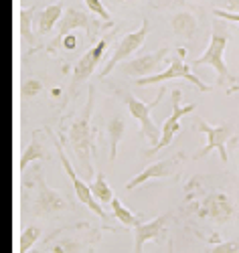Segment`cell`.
<instances>
[{
  "label": "cell",
  "mask_w": 239,
  "mask_h": 253,
  "mask_svg": "<svg viewBox=\"0 0 239 253\" xmlns=\"http://www.w3.org/2000/svg\"><path fill=\"white\" fill-rule=\"evenodd\" d=\"M112 2H124V0H112Z\"/></svg>",
  "instance_id": "obj_31"
},
{
  "label": "cell",
  "mask_w": 239,
  "mask_h": 253,
  "mask_svg": "<svg viewBox=\"0 0 239 253\" xmlns=\"http://www.w3.org/2000/svg\"><path fill=\"white\" fill-rule=\"evenodd\" d=\"M29 14H31V10H23V37H29Z\"/></svg>",
  "instance_id": "obj_29"
},
{
  "label": "cell",
  "mask_w": 239,
  "mask_h": 253,
  "mask_svg": "<svg viewBox=\"0 0 239 253\" xmlns=\"http://www.w3.org/2000/svg\"><path fill=\"white\" fill-rule=\"evenodd\" d=\"M85 4H88V8H90L94 14H97L101 20L110 23V12H107V8L103 6L101 0H85Z\"/></svg>",
  "instance_id": "obj_23"
},
{
  "label": "cell",
  "mask_w": 239,
  "mask_h": 253,
  "mask_svg": "<svg viewBox=\"0 0 239 253\" xmlns=\"http://www.w3.org/2000/svg\"><path fill=\"white\" fill-rule=\"evenodd\" d=\"M181 97H183V91L181 89H172V114L166 118V122L162 124L160 128V140L156 146H152V148L146 152L148 156L156 154L158 150L166 148L168 144H172V140H175V136L181 132V120L185 116H189L191 112L197 110V105H181Z\"/></svg>",
  "instance_id": "obj_6"
},
{
  "label": "cell",
  "mask_w": 239,
  "mask_h": 253,
  "mask_svg": "<svg viewBox=\"0 0 239 253\" xmlns=\"http://www.w3.org/2000/svg\"><path fill=\"white\" fill-rule=\"evenodd\" d=\"M170 29L177 37L181 39H187V41H192L199 37V23L191 12H175L170 16Z\"/></svg>",
  "instance_id": "obj_15"
},
{
  "label": "cell",
  "mask_w": 239,
  "mask_h": 253,
  "mask_svg": "<svg viewBox=\"0 0 239 253\" xmlns=\"http://www.w3.org/2000/svg\"><path fill=\"white\" fill-rule=\"evenodd\" d=\"M192 213L197 215L199 219L213 221L215 225H225L235 215V203L223 191L203 193L201 197H197V201H194Z\"/></svg>",
  "instance_id": "obj_3"
},
{
  "label": "cell",
  "mask_w": 239,
  "mask_h": 253,
  "mask_svg": "<svg viewBox=\"0 0 239 253\" xmlns=\"http://www.w3.org/2000/svg\"><path fill=\"white\" fill-rule=\"evenodd\" d=\"M110 205H112V211H114V217H116L122 225H128V227H138V225L142 223V221H140V217H138V215H134V213H130V209H126L118 197H114Z\"/></svg>",
  "instance_id": "obj_18"
},
{
  "label": "cell",
  "mask_w": 239,
  "mask_h": 253,
  "mask_svg": "<svg viewBox=\"0 0 239 253\" xmlns=\"http://www.w3.org/2000/svg\"><path fill=\"white\" fill-rule=\"evenodd\" d=\"M41 89H43V83L39 79H31V81H25L23 83V95H27V97L39 95Z\"/></svg>",
  "instance_id": "obj_25"
},
{
  "label": "cell",
  "mask_w": 239,
  "mask_h": 253,
  "mask_svg": "<svg viewBox=\"0 0 239 253\" xmlns=\"http://www.w3.org/2000/svg\"><path fill=\"white\" fill-rule=\"evenodd\" d=\"M107 43H110V35L103 37L99 43H96L88 53H85L77 63H75V67H73V79L75 81H81L85 77H90L94 73V69L97 67V63L101 61L103 53L107 51Z\"/></svg>",
  "instance_id": "obj_13"
},
{
  "label": "cell",
  "mask_w": 239,
  "mask_h": 253,
  "mask_svg": "<svg viewBox=\"0 0 239 253\" xmlns=\"http://www.w3.org/2000/svg\"><path fill=\"white\" fill-rule=\"evenodd\" d=\"M73 29H90V20H88V16H85L81 10H77V8H67V10H65L63 20H61V25H59V37L55 39L53 45L61 43V39H63L65 35H69Z\"/></svg>",
  "instance_id": "obj_16"
},
{
  "label": "cell",
  "mask_w": 239,
  "mask_h": 253,
  "mask_svg": "<svg viewBox=\"0 0 239 253\" xmlns=\"http://www.w3.org/2000/svg\"><path fill=\"white\" fill-rule=\"evenodd\" d=\"M227 45H229V33H225L223 29H215L211 33V41H209L205 53L194 59L191 63V67H205V65L213 67L217 71V79H219L221 85H231L227 89V93H233V91L239 89V81L227 69V63H225V49H227Z\"/></svg>",
  "instance_id": "obj_2"
},
{
  "label": "cell",
  "mask_w": 239,
  "mask_h": 253,
  "mask_svg": "<svg viewBox=\"0 0 239 253\" xmlns=\"http://www.w3.org/2000/svg\"><path fill=\"white\" fill-rule=\"evenodd\" d=\"M168 219L170 215H160L156 219H152L148 223H140L138 227H134L136 231V243H134V253H144V245L150 241L160 243L166 237L168 231Z\"/></svg>",
  "instance_id": "obj_11"
},
{
  "label": "cell",
  "mask_w": 239,
  "mask_h": 253,
  "mask_svg": "<svg viewBox=\"0 0 239 253\" xmlns=\"http://www.w3.org/2000/svg\"><path fill=\"white\" fill-rule=\"evenodd\" d=\"M194 126H197V130H201L205 136H207V144L203 146V148L194 154V160H199L203 156H207L211 150H217L221 156L223 162H227V140L233 138V124H221V126H211L209 122H205L203 118H194Z\"/></svg>",
  "instance_id": "obj_5"
},
{
  "label": "cell",
  "mask_w": 239,
  "mask_h": 253,
  "mask_svg": "<svg viewBox=\"0 0 239 253\" xmlns=\"http://www.w3.org/2000/svg\"><path fill=\"white\" fill-rule=\"evenodd\" d=\"M51 93H53V97H59V95H61V89H59V87H55Z\"/></svg>",
  "instance_id": "obj_30"
},
{
  "label": "cell",
  "mask_w": 239,
  "mask_h": 253,
  "mask_svg": "<svg viewBox=\"0 0 239 253\" xmlns=\"http://www.w3.org/2000/svg\"><path fill=\"white\" fill-rule=\"evenodd\" d=\"M185 49L179 51V59H172L168 61V69L166 71H160V73H154V75H148V77H140L136 79L134 83L140 87H146V85H154V83H164V81H170V79H185L189 83H192L194 87H197L199 91H209V85H205V83L192 73L191 65L185 61Z\"/></svg>",
  "instance_id": "obj_4"
},
{
  "label": "cell",
  "mask_w": 239,
  "mask_h": 253,
  "mask_svg": "<svg viewBox=\"0 0 239 253\" xmlns=\"http://www.w3.org/2000/svg\"><path fill=\"white\" fill-rule=\"evenodd\" d=\"M61 43H63L65 49H69V51H71V49L77 47V37H75L73 33H69V35H65V37L61 39Z\"/></svg>",
  "instance_id": "obj_27"
},
{
  "label": "cell",
  "mask_w": 239,
  "mask_h": 253,
  "mask_svg": "<svg viewBox=\"0 0 239 253\" xmlns=\"http://www.w3.org/2000/svg\"><path fill=\"white\" fill-rule=\"evenodd\" d=\"M227 12H239V0H225V8Z\"/></svg>",
  "instance_id": "obj_28"
},
{
  "label": "cell",
  "mask_w": 239,
  "mask_h": 253,
  "mask_svg": "<svg viewBox=\"0 0 239 253\" xmlns=\"http://www.w3.org/2000/svg\"><path fill=\"white\" fill-rule=\"evenodd\" d=\"M213 14H215L217 18L233 20V23H237V25H239V12H227V10H223V8H215V10H213Z\"/></svg>",
  "instance_id": "obj_26"
},
{
  "label": "cell",
  "mask_w": 239,
  "mask_h": 253,
  "mask_svg": "<svg viewBox=\"0 0 239 253\" xmlns=\"http://www.w3.org/2000/svg\"><path fill=\"white\" fill-rule=\"evenodd\" d=\"M170 47H162L154 53H148L142 57H136L132 61H126L122 65V71L126 75H132V77H148V75H154V71H158V67L162 65V61L168 57Z\"/></svg>",
  "instance_id": "obj_10"
},
{
  "label": "cell",
  "mask_w": 239,
  "mask_h": 253,
  "mask_svg": "<svg viewBox=\"0 0 239 253\" xmlns=\"http://www.w3.org/2000/svg\"><path fill=\"white\" fill-rule=\"evenodd\" d=\"M94 103H96V89L94 85H90V97L85 103L83 112L79 114V118L73 122L71 132H69V140L75 150L77 160L85 166L90 176H94V138H92V114H94Z\"/></svg>",
  "instance_id": "obj_1"
},
{
  "label": "cell",
  "mask_w": 239,
  "mask_h": 253,
  "mask_svg": "<svg viewBox=\"0 0 239 253\" xmlns=\"http://www.w3.org/2000/svg\"><path fill=\"white\" fill-rule=\"evenodd\" d=\"M41 239V229L39 227H29L20 235V253H29V249Z\"/></svg>",
  "instance_id": "obj_22"
},
{
  "label": "cell",
  "mask_w": 239,
  "mask_h": 253,
  "mask_svg": "<svg viewBox=\"0 0 239 253\" xmlns=\"http://www.w3.org/2000/svg\"><path fill=\"white\" fill-rule=\"evenodd\" d=\"M162 95H164V87L156 93V99L152 101V103H144V101H140L138 97H134L132 93H122V99L126 101L130 114H132V118H136V120L140 122L142 134L148 138V142H150L152 146H156L158 140H160V128L154 124V120H152L150 110L154 108V105H158V101L162 99Z\"/></svg>",
  "instance_id": "obj_7"
},
{
  "label": "cell",
  "mask_w": 239,
  "mask_h": 253,
  "mask_svg": "<svg viewBox=\"0 0 239 253\" xmlns=\"http://www.w3.org/2000/svg\"><path fill=\"white\" fill-rule=\"evenodd\" d=\"M43 156H45V152H43V146L39 144V142H35V144H31L29 148L25 150V154H23V158H20V170H27V166L33 162V160H41Z\"/></svg>",
  "instance_id": "obj_21"
},
{
  "label": "cell",
  "mask_w": 239,
  "mask_h": 253,
  "mask_svg": "<svg viewBox=\"0 0 239 253\" xmlns=\"http://www.w3.org/2000/svg\"><path fill=\"white\" fill-rule=\"evenodd\" d=\"M126 132V124L122 118H112L107 122V144H110V160L116 162L118 158V146L124 138Z\"/></svg>",
  "instance_id": "obj_17"
},
{
  "label": "cell",
  "mask_w": 239,
  "mask_h": 253,
  "mask_svg": "<svg viewBox=\"0 0 239 253\" xmlns=\"http://www.w3.org/2000/svg\"><path fill=\"white\" fill-rule=\"evenodd\" d=\"M57 154H59V160H61V164H63V168H65V172H67V176L71 178V182H73V188H75V195H77V199L83 203V205H88L94 213L97 215V217H101V219H105V213H103V209L97 205V201H96V197L92 195V191H90V186L85 184L79 176H77V172L73 170V166H71V162L67 160V156H65V152H63V146L61 144H57Z\"/></svg>",
  "instance_id": "obj_12"
},
{
  "label": "cell",
  "mask_w": 239,
  "mask_h": 253,
  "mask_svg": "<svg viewBox=\"0 0 239 253\" xmlns=\"http://www.w3.org/2000/svg\"><path fill=\"white\" fill-rule=\"evenodd\" d=\"M209 253H239L237 241H217L213 243V249Z\"/></svg>",
  "instance_id": "obj_24"
},
{
  "label": "cell",
  "mask_w": 239,
  "mask_h": 253,
  "mask_svg": "<svg viewBox=\"0 0 239 253\" xmlns=\"http://www.w3.org/2000/svg\"><path fill=\"white\" fill-rule=\"evenodd\" d=\"M181 154H175L170 158H164V160H158L154 164H150L148 168H144V170L140 174H136L132 180H130L126 184L128 191H134V188H138L140 184L148 182V180H160V178H168L177 172V168L181 166Z\"/></svg>",
  "instance_id": "obj_9"
},
{
  "label": "cell",
  "mask_w": 239,
  "mask_h": 253,
  "mask_svg": "<svg viewBox=\"0 0 239 253\" xmlns=\"http://www.w3.org/2000/svg\"><path fill=\"white\" fill-rule=\"evenodd\" d=\"M90 191H92V195H94L96 199H99L101 203H112V199H114V191H112V186L107 184L103 172L97 174V178H96V180L92 182V186H90Z\"/></svg>",
  "instance_id": "obj_20"
},
{
  "label": "cell",
  "mask_w": 239,
  "mask_h": 253,
  "mask_svg": "<svg viewBox=\"0 0 239 253\" xmlns=\"http://www.w3.org/2000/svg\"><path fill=\"white\" fill-rule=\"evenodd\" d=\"M39 201L37 207L43 211V213H55V211H63V209H69V203L63 199V195L55 188H51L47 182H39Z\"/></svg>",
  "instance_id": "obj_14"
},
{
  "label": "cell",
  "mask_w": 239,
  "mask_h": 253,
  "mask_svg": "<svg viewBox=\"0 0 239 253\" xmlns=\"http://www.w3.org/2000/svg\"><path fill=\"white\" fill-rule=\"evenodd\" d=\"M61 14H63V6L61 4H53V6L45 8V10H43V14H41V18H39V31L43 35H47L53 29V25L59 20Z\"/></svg>",
  "instance_id": "obj_19"
},
{
  "label": "cell",
  "mask_w": 239,
  "mask_h": 253,
  "mask_svg": "<svg viewBox=\"0 0 239 253\" xmlns=\"http://www.w3.org/2000/svg\"><path fill=\"white\" fill-rule=\"evenodd\" d=\"M150 35V20L148 18H144L142 20V27L138 29V31H134V33H128L126 37H122L120 39V43L116 45V51H114V55L110 57V61L105 63V67L99 71V77H105L107 73H112L114 71V67H118L122 61H126L130 55H132L134 51H138L142 45H144V41H146V37Z\"/></svg>",
  "instance_id": "obj_8"
}]
</instances>
